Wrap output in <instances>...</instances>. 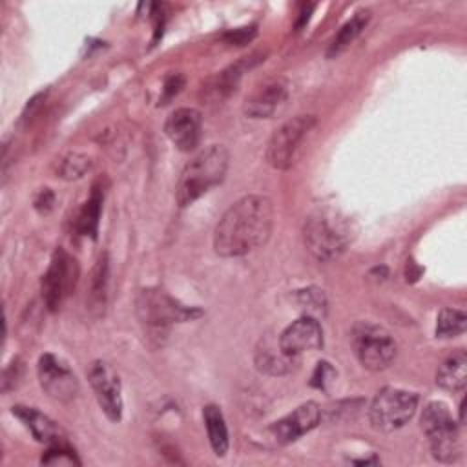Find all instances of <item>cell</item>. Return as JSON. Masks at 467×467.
<instances>
[{
    "mask_svg": "<svg viewBox=\"0 0 467 467\" xmlns=\"http://www.w3.org/2000/svg\"><path fill=\"white\" fill-rule=\"evenodd\" d=\"M272 226V201L265 195H246L219 219L213 230V248L223 257L244 255L268 241Z\"/></svg>",
    "mask_w": 467,
    "mask_h": 467,
    "instance_id": "obj_1",
    "label": "cell"
},
{
    "mask_svg": "<svg viewBox=\"0 0 467 467\" xmlns=\"http://www.w3.org/2000/svg\"><path fill=\"white\" fill-rule=\"evenodd\" d=\"M228 170V151L221 144H212L199 151L181 171L175 186L179 206H190L210 188L217 186Z\"/></svg>",
    "mask_w": 467,
    "mask_h": 467,
    "instance_id": "obj_2",
    "label": "cell"
},
{
    "mask_svg": "<svg viewBox=\"0 0 467 467\" xmlns=\"http://www.w3.org/2000/svg\"><path fill=\"white\" fill-rule=\"evenodd\" d=\"M135 312L144 332L161 343L173 323L190 321L201 316V310L186 306L161 288H144L135 299Z\"/></svg>",
    "mask_w": 467,
    "mask_h": 467,
    "instance_id": "obj_3",
    "label": "cell"
},
{
    "mask_svg": "<svg viewBox=\"0 0 467 467\" xmlns=\"http://www.w3.org/2000/svg\"><path fill=\"white\" fill-rule=\"evenodd\" d=\"M303 239L308 252L316 259L330 261L337 257L352 241L350 223L336 210H316L305 221Z\"/></svg>",
    "mask_w": 467,
    "mask_h": 467,
    "instance_id": "obj_4",
    "label": "cell"
},
{
    "mask_svg": "<svg viewBox=\"0 0 467 467\" xmlns=\"http://www.w3.org/2000/svg\"><path fill=\"white\" fill-rule=\"evenodd\" d=\"M350 345L358 361L368 370L387 368L398 352L394 337L379 325L359 321L352 327Z\"/></svg>",
    "mask_w": 467,
    "mask_h": 467,
    "instance_id": "obj_5",
    "label": "cell"
},
{
    "mask_svg": "<svg viewBox=\"0 0 467 467\" xmlns=\"http://www.w3.org/2000/svg\"><path fill=\"white\" fill-rule=\"evenodd\" d=\"M421 431L425 432L436 460L454 462L460 456L458 425L443 403L431 401L425 405L421 414Z\"/></svg>",
    "mask_w": 467,
    "mask_h": 467,
    "instance_id": "obj_6",
    "label": "cell"
},
{
    "mask_svg": "<svg viewBox=\"0 0 467 467\" xmlns=\"http://www.w3.org/2000/svg\"><path fill=\"white\" fill-rule=\"evenodd\" d=\"M418 396L409 390L385 387L381 389L368 409L370 423L376 431L392 432L403 427L416 412Z\"/></svg>",
    "mask_w": 467,
    "mask_h": 467,
    "instance_id": "obj_7",
    "label": "cell"
},
{
    "mask_svg": "<svg viewBox=\"0 0 467 467\" xmlns=\"http://www.w3.org/2000/svg\"><path fill=\"white\" fill-rule=\"evenodd\" d=\"M78 263L64 248H57L46 274L42 275V299L47 310H58L75 290Z\"/></svg>",
    "mask_w": 467,
    "mask_h": 467,
    "instance_id": "obj_8",
    "label": "cell"
},
{
    "mask_svg": "<svg viewBox=\"0 0 467 467\" xmlns=\"http://www.w3.org/2000/svg\"><path fill=\"white\" fill-rule=\"evenodd\" d=\"M314 124H316L314 115H297L286 120L283 126H279L272 133L266 144V151H265L266 162L275 170L288 168L292 164V159L299 142Z\"/></svg>",
    "mask_w": 467,
    "mask_h": 467,
    "instance_id": "obj_9",
    "label": "cell"
},
{
    "mask_svg": "<svg viewBox=\"0 0 467 467\" xmlns=\"http://www.w3.org/2000/svg\"><path fill=\"white\" fill-rule=\"evenodd\" d=\"M88 379L104 414L111 421H119L122 416V394L115 368L106 361H93L88 370Z\"/></svg>",
    "mask_w": 467,
    "mask_h": 467,
    "instance_id": "obj_10",
    "label": "cell"
},
{
    "mask_svg": "<svg viewBox=\"0 0 467 467\" xmlns=\"http://www.w3.org/2000/svg\"><path fill=\"white\" fill-rule=\"evenodd\" d=\"M38 379L47 396L58 401H69L78 392V381L73 370L53 354L40 356Z\"/></svg>",
    "mask_w": 467,
    "mask_h": 467,
    "instance_id": "obj_11",
    "label": "cell"
},
{
    "mask_svg": "<svg viewBox=\"0 0 467 467\" xmlns=\"http://www.w3.org/2000/svg\"><path fill=\"white\" fill-rule=\"evenodd\" d=\"M319 418H321L319 405L316 401H306L299 405L296 410H292L290 414H286L285 418L272 423L268 427V434L277 445H286L296 441L308 431H312L319 423Z\"/></svg>",
    "mask_w": 467,
    "mask_h": 467,
    "instance_id": "obj_12",
    "label": "cell"
},
{
    "mask_svg": "<svg viewBox=\"0 0 467 467\" xmlns=\"http://www.w3.org/2000/svg\"><path fill=\"white\" fill-rule=\"evenodd\" d=\"M277 341L286 354L299 358L303 352L317 350L323 345V330L316 317L303 316L290 323L279 334Z\"/></svg>",
    "mask_w": 467,
    "mask_h": 467,
    "instance_id": "obj_13",
    "label": "cell"
},
{
    "mask_svg": "<svg viewBox=\"0 0 467 467\" xmlns=\"http://www.w3.org/2000/svg\"><path fill=\"white\" fill-rule=\"evenodd\" d=\"M202 119L193 108H179L170 113L164 124V133L181 151H192L201 140Z\"/></svg>",
    "mask_w": 467,
    "mask_h": 467,
    "instance_id": "obj_14",
    "label": "cell"
},
{
    "mask_svg": "<svg viewBox=\"0 0 467 467\" xmlns=\"http://www.w3.org/2000/svg\"><path fill=\"white\" fill-rule=\"evenodd\" d=\"M288 97V82L285 78H272L257 86L243 104V111L250 119H268Z\"/></svg>",
    "mask_w": 467,
    "mask_h": 467,
    "instance_id": "obj_15",
    "label": "cell"
},
{
    "mask_svg": "<svg viewBox=\"0 0 467 467\" xmlns=\"http://www.w3.org/2000/svg\"><path fill=\"white\" fill-rule=\"evenodd\" d=\"M13 414L18 420H22V423L31 431V434L38 441H44L47 445L67 443L64 429L57 421H53L49 416L38 412L36 409L26 407V405H15L13 407Z\"/></svg>",
    "mask_w": 467,
    "mask_h": 467,
    "instance_id": "obj_16",
    "label": "cell"
},
{
    "mask_svg": "<svg viewBox=\"0 0 467 467\" xmlns=\"http://www.w3.org/2000/svg\"><path fill=\"white\" fill-rule=\"evenodd\" d=\"M299 358L286 354L279 341L274 337H265L255 348V367L270 376H283L294 370Z\"/></svg>",
    "mask_w": 467,
    "mask_h": 467,
    "instance_id": "obj_17",
    "label": "cell"
},
{
    "mask_svg": "<svg viewBox=\"0 0 467 467\" xmlns=\"http://www.w3.org/2000/svg\"><path fill=\"white\" fill-rule=\"evenodd\" d=\"M252 66V57L248 60H241L226 69H223L221 73H217L215 77H212L204 86H202V91H201V97L202 100H206L208 104L212 102H223L224 99H228L234 91H235V86L239 84L241 80V75L246 67Z\"/></svg>",
    "mask_w": 467,
    "mask_h": 467,
    "instance_id": "obj_18",
    "label": "cell"
},
{
    "mask_svg": "<svg viewBox=\"0 0 467 467\" xmlns=\"http://www.w3.org/2000/svg\"><path fill=\"white\" fill-rule=\"evenodd\" d=\"M108 283H109L108 254H102L91 270V277H89V285H88V297H86L88 308L95 316H100L106 308Z\"/></svg>",
    "mask_w": 467,
    "mask_h": 467,
    "instance_id": "obj_19",
    "label": "cell"
},
{
    "mask_svg": "<svg viewBox=\"0 0 467 467\" xmlns=\"http://www.w3.org/2000/svg\"><path fill=\"white\" fill-rule=\"evenodd\" d=\"M436 383L451 392L463 390L467 383V356L463 350H456L440 365Z\"/></svg>",
    "mask_w": 467,
    "mask_h": 467,
    "instance_id": "obj_20",
    "label": "cell"
},
{
    "mask_svg": "<svg viewBox=\"0 0 467 467\" xmlns=\"http://www.w3.org/2000/svg\"><path fill=\"white\" fill-rule=\"evenodd\" d=\"M202 418L213 452L217 456H224V452L228 451V429L221 409L217 405H206L202 410Z\"/></svg>",
    "mask_w": 467,
    "mask_h": 467,
    "instance_id": "obj_21",
    "label": "cell"
},
{
    "mask_svg": "<svg viewBox=\"0 0 467 467\" xmlns=\"http://www.w3.org/2000/svg\"><path fill=\"white\" fill-rule=\"evenodd\" d=\"M368 11H359L356 13L350 20H347L341 29L336 33V36L332 38L330 46H328V51H327V57L328 58H334L337 57L341 51H345L352 42L354 38L361 33V29L367 26L368 22Z\"/></svg>",
    "mask_w": 467,
    "mask_h": 467,
    "instance_id": "obj_22",
    "label": "cell"
},
{
    "mask_svg": "<svg viewBox=\"0 0 467 467\" xmlns=\"http://www.w3.org/2000/svg\"><path fill=\"white\" fill-rule=\"evenodd\" d=\"M100 208H102V188L93 186V192H91L89 199L84 202L82 210L78 212V217L75 223V228L78 234L91 235V237L97 235Z\"/></svg>",
    "mask_w": 467,
    "mask_h": 467,
    "instance_id": "obj_23",
    "label": "cell"
},
{
    "mask_svg": "<svg viewBox=\"0 0 467 467\" xmlns=\"http://www.w3.org/2000/svg\"><path fill=\"white\" fill-rule=\"evenodd\" d=\"M467 316L456 308H443L436 321V336L438 337H452L465 330Z\"/></svg>",
    "mask_w": 467,
    "mask_h": 467,
    "instance_id": "obj_24",
    "label": "cell"
},
{
    "mask_svg": "<svg viewBox=\"0 0 467 467\" xmlns=\"http://www.w3.org/2000/svg\"><path fill=\"white\" fill-rule=\"evenodd\" d=\"M297 305L308 312V314H316V316H323L325 310H327V299H325V294L323 290H317V288H306V290H299L297 296Z\"/></svg>",
    "mask_w": 467,
    "mask_h": 467,
    "instance_id": "obj_25",
    "label": "cell"
},
{
    "mask_svg": "<svg viewBox=\"0 0 467 467\" xmlns=\"http://www.w3.org/2000/svg\"><path fill=\"white\" fill-rule=\"evenodd\" d=\"M42 463H51V465H78L80 462L75 456V451L67 447V443H55L49 445L47 452L42 456Z\"/></svg>",
    "mask_w": 467,
    "mask_h": 467,
    "instance_id": "obj_26",
    "label": "cell"
},
{
    "mask_svg": "<svg viewBox=\"0 0 467 467\" xmlns=\"http://www.w3.org/2000/svg\"><path fill=\"white\" fill-rule=\"evenodd\" d=\"M89 170V159L86 155H78V153H73V155H67L62 162V168H60V173L64 179H78L82 177L86 171Z\"/></svg>",
    "mask_w": 467,
    "mask_h": 467,
    "instance_id": "obj_27",
    "label": "cell"
},
{
    "mask_svg": "<svg viewBox=\"0 0 467 467\" xmlns=\"http://www.w3.org/2000/svg\"><path fill=\"white\" fill-rule=\"evenodd\" d=\"M336 379V370L330 367L328 361H319L316 365V370L312 374V379H310V385L319 389V390H327L328 385Z\"/></svg>",
    "mask_w": 467,
    "mask_h": 467,
    "instance_id": "obj_28",
    "label": "cell"
},
{
    "mask_svg": "<svg viewBox=\"0 0 467 467\" xmlns=\"http://www.w3.org/2000/svg\"><path fill=\"white\" fill-rule=\"evenodd\" d=\"M184 86V78L182 75L175 73V75H170L166 80H164V88H162V104H166L168 100H171Z\"/></svg>",
    "mask_w": 467,
    "mask_h": 467,
    "instance_id": "obj_29",
    "label": "cell"
},
{
    "mask_svg": "<svg viewBox=\"0 0 467 467\" xmlns=\"http://www.w3.org/2000/svg\"><path fill=\"white\" fill-rule=\"evenodd\" d=\"M20 374H22V363H20V359H13V361L9 363V367L4 370V376H2V390L7 392L9 389H13V387L16 385Z\"/></svg>",
    "mask_w": 467,
    "mask_h": 467,
    "instance_id": "obj_30",
    "label": "cell"
},
{
    "mask_svg": "<svg viewBox=\"0 0 467 467\" xmlns=\"http://www.w3.org/2000/svg\"><path fill=\"white\" fill-rule=\"evenodd\" d=\"M255 35V29L254 27H239V29H234L230 33L224 35V38L230 42V44H237V46H244L246 42H250Z\"/></svg>",
    "mask_w": 467,
    "mask_h": 467,
    "instance_id": "obj_31",
    "label": "cell"
},
{
    "mask_svg": "<svg viewBox=\"0 0 467 467\" xmlns=\"http://www.w3.org/2000/svg\"><path fill=\"white\" fill-rule=\"evenodd\" d=\"M53 202H55V195L51 190L44 188L36 199H35V208L40 212V213H47L51 208H53Z\"/></svg>",
    "mask_w": 467,
    "mask_h": 467,
    "instance_id": "obj_32",
    "label": "cell"
}]
</instances>
